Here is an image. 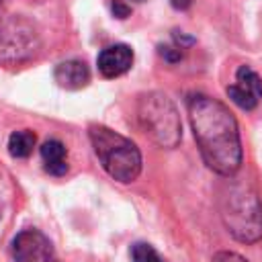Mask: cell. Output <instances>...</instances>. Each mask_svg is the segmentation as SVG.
<instances>
[{
	"label": "cell",
	"instance_id": "11",
	"mask_svg": "<svg viewBox=\"0 0 262 262\" xmlns=\"http://www.w3.org/2000/svg\"><path fill=\"white\" fill-rule=\"evenodd\" d=\"M35 147V133L29 129H20V131H12L8 137V154L16 160H25L31 156Z\"/></svg>",
	"mask_w": 262,
	"mask_h": 262
},
{
	"label": "cell",
	"instance_id": "1",
	"mask_svg": "<svg viewBox=\"0 0 262 262\" xmlns=\"http://www.w3.org/2000/svg\"><path fill=\"white\" fill-rule=\"evenodd\" d=\"M186 104L205 164L221 176H233L242 166V141L235 117L221 100L207 94H192Z\"/></svg>",
	"mask_w": 262,
	"mask_h": 262
},
{
	"label": "cell",
	"instance_id": "6",
	"mask_svg": "<svg viewBox=\"0 0 262 262\" xmlns=\"http://www.w3.org/2000/svg\"><path fill=\"white\" fill-rule=\"evenodd\" d=\"M14 262H51L53 246L39 229H23L12 239Z\"/></svg>",
	"mask_w": 262,
	"mask_h": 262
},
{
	"label": "cell",
	"instance_id": "16",
	"mask_svg": "<svg viewBox=\"0 0 262 262\" xmlns=\"http://www.w3.org/2000/svg\"><path fill=\"white\" fill-rule=\"evenodd\" d=\"M172 6L176 10H186L190 6V0H172Z\"/></svg>",
	"mask_w": 262,
	"mask_h": 262
},
{
	"label": "cell",
	"instance_id": "12",
	"mask_svg": "<svg viewBox=\"0 0 262 262\" xmlns=\"http://www.w3.org/2000/svg\"><path fill=\"white\" fill-rule=\"evenodd\" d=\"M131 260L133 262H164V258L154 250V246L145 242H137L131 246Z\"/></svg>",
	"mask_w": 262,
	"mask_h": 262
},
{
	"label": "cell",
	"instance_id": "3",
	"mask_svg": "<svg viewBox=\"0 0 262 262\" xmlns=\"http://www.w3.org/2000/svg\"><path fill=\"white\" fill-rule=\"evenodd\" d=\"M88 135L100 166L111 178L127 184L141 174V151L131 139L104 125H90Z\"/></svg>",
	"mask_w": 262,
	"mask_h": 262
},
{
	"label": "cell",
	"instance_id": "14",
	"mask_svg": "<svg viewBox=\"0 0 262 262\" xmlns=\"http://www.w3.org/2000/svg\"><path fill=\"white\" fill-rule=\"evenodd\" d=\"M213 262H248V260L235 252H217L213 256Z\"/></svg>",
	"mask_w": 262,
	"mask_h": 262
},
{
	"label": "cell",
	"instance_id": "7",
	"mask_svg": "<svg viewBox=\"0 0 262 262\" xmlns=\"http://www.w3.org/2000/svg\"><path fill=\"white\" fill-rule=\"evenodd\" d=\"M225 92L242 111H254L262 100V80L250 66H239L235 72V84L227 86Z\"/></svg>",
	"mask_w": 262,
	"mask_h": 262
},
{
	"label": "cell",
	"instance_id": "13",
	"mask_svg": "<svg viewBox=\"0 0 262 262\" xmlns=\"http://www.w3.org/2000/svg\"><path fill=\"white\" fill-rule=\"evenodd\" d=\"M111 10H113V14H115L117 18H127V16L131 14V6H127L123 0H113Z\"/></svg>",
	"mask_w": 262,
	"mask_h": 262
},
{
	"label": "cell",
	"instance_id": "15",
	"mask_svg": "<svg viewBox=\"0 0 262 262\" xmlns=\"http://www.w3.org/2000/svg\"><path fill=\"white\" fill-rule=\"evenodd\" d=\"M160 53H162L168 61H178V59L182 57L180 49H174V47H162V49H160Z\"/></svg>",
	"mask_w": 262,
	"mask_h": 262
},
{
	"label": "cell",
	"instance_id": "4",
	"mask_svg": "<svg viewBox=\"0 0 262 262\" xmlns=\"http://www.w3.org/2000/svg\"><path fill=\"white\" fill-rule=\"evenodd\" d=\"M141 131L160 147H176L182 137V123L174 102L162 92H147L137 100Z\"/></svg>",
	"mask_w": 262,
	"mask_h": 262
},
{
	"label": "cell",
	"instance_id": "10",
	"mask_svg": "<svg viewBox=\"0 0 262 262\" xmlns=\"http://www.w3.org/2000/svg\"><path fill=\"white\" fill-rule=\"evenodd\" d=\"M41 158L45 170L51 176H63L68 172V149L59 139H49L41 145Z\"/></svg>",
	"mask_w": 262,
	"mask_h": 262
},
{
	"label": "cell",
	"instance_id": "5",
	"mask_svg": "<svg viewBox=\"0 0 262 262\" xmlns=\"http://www.w3.org/2000/svg\"><path fill=\"white\" fill-rule=\"evenodd\" d=\"M39 49V35L20 16L0 20V63H20Z\"/></svg>",
	"mask_w": 262,
	"mask_h": 262
},
{
	"label": "cell",
	"instance_id": "8",
	"mask_svg": "<svg viewBox=\"0 0 262 262\" xmlns=\"http://www.w3.org/2000/svg\"><path fill=\"white\" fill-rule=\"evenodd\" d=\"M98 72L104 78H117L123 76L133 66V49L125 43L108 45L98 53Z\"/></svg>",
	"mask_w": 262,
	"mask_h": 262
},
{
	"label": "cell",
	"instance_id": "17",
	"mask_svg": "<svg viewBox=\"0 0 262 262\" xmlns=\"http://www.w3.org/2000/svg\"><path fill=\"white\" fill-rule=\"evenodd\" d=\"M137 2H141V0H137Z\"/></svg>",
	"mask_w": 262,
	"mask_h": 262
},
{
	"label": "cell",
	"instance_id": "2",
	"mask_svg": "<svg viewBox=\"0 0 262 262\" xmlns=\"http://www.w3.org/2000/svg\"><path fill=\"white\" fill-rule=\"evenodd\" d=\"M221 219L227 231L244 244L262 237V201L246 182H231L221 194Z\"/></svg>",
	"mask_w": 262,
	"mask_h": 262
},
{
	"label": "cell",
	"instance_id": "9",
	"mask_svg": "<svg viewBox=\"0 0 262 262\" xmlns=\"http://www.w3.org/2000/svg\"><path fill=\"white\" fill-rule=\"evenodd\" d=\"M53 80L66 90H80L90 82V70L82 59H66L55 66Z\"/></svg>",
	"mask_w": 262,
	"mask_h": 262
}]
</instances>
